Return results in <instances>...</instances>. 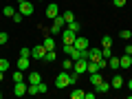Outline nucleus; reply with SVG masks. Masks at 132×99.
Masks as SVG:
<instances>
[{"label":"nucleus","instance_id":"1","mask_svg":"<svg viewBox=\"0 0 132 99\" xmlns=\"http://www.w3.org/2000/svg\"><path fill=\"white\" fill-rule=\"evenodd\" d=\"M73 71H75L77 75H84V73L88 71V60H86V57H81V60H75V64H73Z\"/></svg>","mask_w":132,"mask_h":99},{"label":"nucleus","instance_id":"2","mask_svg":"<svg viewBox=\"0 0 132 99\" xmlns=\"http://www.w3.org/2000/svg\"><path fill=\"white\" fill-rule=\"evenodd\" d=\"M55 86H57V88H66V86H71V75H68V71H64L62 75L55 77Z\"/></svg>","mask_w":132,"mask_h":99},{"label":"nucleus","instance_id":"3","mask_svg":"<svg viewBox=\"0 0 132 99\" xmlns=\"http://www.w3.org/2000/svg\"><path fill=\"white\" fill-rule=\"evenodd\" d=\"M18 11H20L22 15H33L35 7H33V2H31V0H24V2H20V5H18Z\"/></svg>","mask_w":132,"mask_h":99},{"label":"nucleus","instance_id":"4","mask_svg":"<svg viewBox=\"0 0 132 99\" xmlns=\"http://www.w3.org/2000/svg\"><path fill=\"white\" fill-rule=\"evenodd\" d=\"M57 15H60V7H57L55 2H48V5H46V18L53 22V20H55Z\"/></svg>","mask_w":132,"mask_h":99},{"label":"nucleus","instance_id":"5","mask_svg":"<svg viewBox=\"0 0 132 99\" xmlns=\"http://www.w3.org/2000/svg\"><path fill=\"white\" fill-rule=\"evenodd\" d=\"M75 38H77L75 31H71L68 27L62 29V40H64V44H73V42H75Z\"/></svg>","mask_w":132,"mask_h":99},{"label":"nucleus","instance_id":"6","mask_svg":"<svg viewBox=\"0 0 132 99\" xmlns=\"http://www.w3.org/2000/svg\"><path fill=\"white\" fill-rule=\"evenodd\" d=\"M27 88H29V84H24V81H15V84H13V95H15V97H22V95H27Z\"/></svg>","mask_w":132,"mask_h":99},{"label":"nucleus","instance_id":"7","mask_svg":"<svg viewBox=\"0 0 132 99\" xmlns=\"http://www.w3.org/2000/svg\"><path fill=\"white\" fill-rule=\"evenodd\" d=\"M31 55L35 57V60H44V55H46V48H44V44L33 46V48H31Z\"/></svg>","mask_w":132,"mask_h":99},{"label":"nucleus","instance_id":"8","mask_svg":"<svg viewBox=\"0 0 132 99\" xmlns=\"http://www.w3.org/2000/svg\"><path fill=\"white\" fill-rule=\"evenodd\" d=\"M73 46H75V48H79V51H86V48H88V40H86L84 35H77V38H75V42H73Z\"/></svg>","mask_w":132,"mask_h":99},{"label":"nucleus","instance_id":"9","mask_svg":"<svg viewBox=\"0 0 132 99\" xmlns=\"http://www.w3.org/2000/svg\"><path fill=\"white\" fill-rule=\"evenodd\" d=\"M88 62H99L101 60V48H88Z\"/></svg>","mask_w":132,"mask_h":99},{"label":"nucleus","instance_id":"10","mask_svg":"<svg viewBox=\"0 0 132 99\" xmlns=\"http://www.w3.org/2000/svg\"><path fill=\"white\" fill-rule=\"evenodd\" d=\"M119 66H121L123 71H126V68H130V66H132V55L123 53V57H119Z\"/></svg>","mask_w":132,"mask_h":99},{"label":"nucleus","instance_id":"11","mask_svg":"<svg viewBox=\"0 0 132 99\" xmlns=\"http://www.w3.org/2000/svg\"><path fill=\"white\" fill-rule=\"evenodd\" d=\"M101 81H104V75H101V71H99V73H90V84H93V86L101 84Z\"/></svg>","mask_w":132,"mask_h":99},{"label":"nucleus","instance_id":"12","mask_svg":"<svg viewBox=\"0 0 132 99\" xmlns=\"http://www.w3.org/2000/svg\"><path fill=\"white\" fill-rule=\"evenodd\" d=\"M42 44H44V48H46V51H53V48H55V40H53L51 35H46V38L42 40Z\"/></svg>","mask_w":132,"mask_h":99},{"label":"nucleus","instance_id":"13","mask_svg":"<svg viewBox=\"0 0 132 99\" xmlns=\"http://www.w3.org/2000/svg\"><path fill=\"white\" fill-rule=\"evenodd\" d=\"M42 81V75L40 73H29V81L27 84H40Z\"/></svg>","mask_w":132,"mask_h":99},{"label":"nucleus","instance_id":"14","mask_svg":"<svg viewBox=\"0 0 132 99\" xmlns=\"http://www.w3.org/2000/svg\"><path fill=\"white\" fill-rule=\"evenodd\" d=\"M108 90H110V84H108V81H101V84L95 86V93H108Z\"/></svg>","mask_w":132,"mask_h":99},{"label":"nucleus","instance_id":"15","mask_svg":"<svg viewBox=\"0 0 132 99\" xmlns=\"http://www.w3.org/2000/svg\"><path fill=\"white\" fill-rule=\"evenodd\" d=\"M29 66H31V62H29V57H20V60H18V68H20V71H27Z\"/></svg>","mask_w":132,"mask_h":99},{"label":"nucleus","instance_id":"16","mask_svg":"<svg viewBox=\"0 0 132 99\" xmlns=\"http://www.w3.org/2000/svg\"><path fill=\"white\" fill-rule=\"evenodd\" d=\"M15 11H18V9H15L13 5H5V9H2V13H5L7 18H13V13H15Z\"/></svg>","mask_w":132,"mask_h":99},{"label":"nucleus","instance_id":"17","mask_svg":"<svg viewBox=\"0 0 132 99\" xmlns=\"http://www.w3.org/2000/svg\"><path fill=\"white\" fill-rule=\"evenodd\" d=\"M55 60H57L55 48H53V51H46V55H44V62H46V64H51V62H55Z\"/></svg>","mask_w":132,"mask_h":99},{"label":"nucleus","instance_id":"18","mask_svg":"<svg viewBox=\"0 0 132 99\" xmlns=\"http://www.w3.org/2000/svg\"><path fill=\"white\" fill-rule=\"evenodd\" d=\"M110 86H112V88H121V86H123V77L121 75H114L112 81H110Z\"/></svg>","mask_w":132,"mask_h":99},{"label":"nucleus","instance_id":"19","mask_svg":"<svg viewBox=\"0 0 132 99\" xmlns=\"http://www.w3.org/2000/svg\"><path fill=\"white\" fill-rule=\"evenodd\" d=\"M108 66L112 71H119V68H121V66H119V57H108Z\"/></svg>","mask_w":132,"mask_h":99},{"label":"nucleus","instance_id":"20","mask_svg":"<svg viewBox=\"0 0 132 99\" xmlns=\"http://www.w3.org/2000/svg\"><path fill=\"white\" fill-rule=\"evenodd\" d=\"M73 64H75V62H73L71 57H66V60L62 62V68H64V71H73Z\"/></svg>","mask_w":132,"mask_h":99},{"label":"nucleus","instance_id":"21","mask_svg":"<svg viewBox=\"0 0 132 99\" xmlns=\"http://www.w3.org/2000/svg\"><path fill=\"white\" fill-rule=\"evenodd\" d=\"M66 27L71 29V31H75V33H79V31H81V24H79V22H75V20H73V22H68Z\"/></svg>","mask_w":132,"mask_h":99},{"label":"nucleus","instance_id":"22","mask_svg":"<svg viewBox=\"0 0 132 99\" xmlns=\"http://www.w3.org/2000/svg\"><path fill=\"white\" fill-rule=\"evenodd\" d=\"M15 81H24V71H20V68H18V71L13 73V84H15Z\"/></svg>","mask_w":132,"mask_h":99},{"label":"nucleus","instance_id":"23","mask_svg":"<svg viewBox=\"0 0 132 99\" xmlns=\"http://www.w3.org/2000/svg\"><path fill=\"white\" fill-rule=\"evenodd\" d=\"M0 71H2V73H7V71H9V60L0 57Z\"/></svg>","mask_w":132,"mask_h":99},{"label":"nucleus","instance_id":"24","mask_svg":"<svg viewBox=\"0 0 132 99\" xmlns=\"http://www.w3.org/2000/svg\"><path fill=\"white\" fill-rule=\"evenodd\" d=\"M71 97H73V99H84V90H81V88H75V90L71 93Z\"/></svg>","mask_w":132,"mask_h":99},{"label":"nucleus","instance_id":"25","mask_svg":"<svg viewBox=\"0 0 132 99\" xmlns=\"http://www.w3.org/2000/svg\"><path fill=\"white\" fill-rule=\"evenodd\" d=\"M62 15H64L66 24H68V22H73V20H75V13H73V11H64V13H62Z\"/></svg>","mask_w":132,"mask_h":99},{"label":"nucleus","instance_id":"26","mask_svg":"<svg viewBox=\"0 0 132 99\" xmlns=\"http://www.w3.org/2000/svg\"><path fill=\"white\" fill-rule=\"evenodd\" d=\"M101 57H112V48L110 46H101Z\"/></svg>","mask_w":132,"mask_h":99},{"label":"nucleus","instance_id":"27","mask_svg":"<svg viewBox=\"0 0 132 99\" xmlns=\"http://www.w3.org/2000/svg\"><path fill=\"white\" fill-rule=\"evenodd\" d=\"M62 29H64V27H60V24L53 22V24H51V35H57V33H62Z\"/></svg>","mask_w":132,"mask_h":99},{"label":"nucleus","instance_id":"28","mask_svg":"<svg viewBox=\"0 0 132 99\" xmlns=\"http://www.w3.org/2000/svg\"><path fill=\"white\" fill-rule=\"evenodd\" d=\"M101 46H112V38L110 35H104L101 38Z\"/></svg>","mask_w":132,"mask_h":99},{"label":"nucleus","instance_id":"29","mask_svg":"<svg viewBox=\"0 0 132 99\" xmlns=\"http://www.w3.org/2000/svg\"><path fill=\"white\" fill-rule=\"evenodd\" d=\"M119 38H121V40H130V38H132V31H128V29H126V31L119 33Z\"/></svg>","mask_w":132,"mask_h":99},{"label":"nucleus","instance_id":"30","mask_svg":"<svg viewBox=\"0 0 132 99\" xmlns=\"http://www.w3.org/2000/svg\"><path fill=\"white\" fill-rule=\"evenodd\" d=\"M7 42H9V35L5 31H0V44H7Z\"/></svg>","mask_w":132,"mask_h":99},{"label":"nucleus","instance_id":"31","mask_svg":"<svg viewBox=\"0 0 132 99\" xmlns=\"http://www.w3.org/2000/svg\"><path fill=\"white\" fill-rule=\"evenodd\" d=\"M29 55H31V48H27V46L20 48V57H29Z\"/></svg>","mask_w":132,"mask_h":99},{"label":"nucleus","instance_id":"32","mask_svg":"<svg viewBox=\"0 0 132 99\" xmlns=\"http://www.w3.org/2000/svg\"><path fill=\"white\" fill-rule=\"evenodd\" d=\"M126 2H128V0H112V5L119 7V9H121V7H126Z\"/></svg>","mask_w":132,"mask_h":99},{"label":"nucleus","instance_id":"33","mask_svg":"<svg viewBox=\"0 0 132 99\" xmlns=\"http://www.w3.org/2000/svg\"><path fill=\"white\" fill-rule=\"evenodd\" d=\"M22 18H24V15L20 13V11H15V13H13V22H22Z\"/></svg>","mask_w":132,"mask_h":99},{"label":"nucleus","instance_id":"34","mask_svg":"<svg viewBox=\"0 0 132 99\" xmlns=\"http://www.w3.org/2000/svg\"><path fill=\"white\" fill-rule=\"evenodd\" d=\"M38 88H40V93H46V90H48V86L44 84V81H40V84H38Z\"/></svg>","mask_w":132,"mask_h":99},{"label":"nucleus","instance_id":"35","mask_svg":"<svg viewBox=\"0 0 132 99\" xmlns=\"http://www.w3.org/2000/svg\"><path fill=\"white\" fill-rule=\"evenodd\" d=\"M84 99H95V93H84Z\"/></svg>","mask_w":132,"mask_h":99},{"label":"nucleus","instance_id":"36","mask_svg":"<svg viewBox=\"0 0 132 99\" xmlns=\"http://www.w3.org/2000/svg\"><path fill=\"white\" fill-rule=\"evenodd\" d=\"M126 53H128V55H132V44H126Z\"/></svg>","mask_w":132,"mask_h":99},{"label":"nucleus","instance_id":"37","mask_svg":"<svg viewBox=\"0 0 132 99\" xmlns=\"http://www.w3.org/2000/svg\"><path fill=\"white\" fill-rule=\"evenodd\" d=\"M128 88H130V90H132V79H130V81H128Z\"/></svg>","mask_w":132,"mask_h":99},{"label":"nucleus","instance_id":"38","mask_svg":"<svg viewBox=\"0 0 132 99\" xmlns=\"http://www.w3.org/2000/svg\"><path fill=\"white\" fill-rule=\"evenodd\" d=\"M2 77H5V73H2V71H0V81H2Z\"/></svg>","mask_w":132,"mask_h":99},{"label":"nucleus","instance_id":"39","mask_svg":"<svg viewBox=\"0 0 132 99\" xmlns=\"http://www.w3.org/2000/svg\"><path fill=\"white\" fill-rule=\"evenodd\" d=\"M15 2H18V5H20V2H24V0H15Z\"/></svg>","mask_w":132,"mask_h":99},{"label":"nucleus","instance_id":"40","mask_svg":"<svg viewBox=\"0 0 132 99\" xmlns=\"http://www.w3.org/2000/svg\"><path fill=\"white\" fill-rule=\"evenodd\" d=\"M40 2H44V0H40Z\"/></svg>","mask_w":132,"mask_h":99},{"label":"nucleus","instance_id":"41","mask_svg":"<svg viewBox=\"0 0 132 99\" xmlns=\"http://www.w3.org/2000/svg\"><path fill=\"white\" fill-rule=\"evenodd\" d=\"M0 97H2V93H0Z\"/></svg>","mask_w":132,"mask_h":99}]
</instances>
